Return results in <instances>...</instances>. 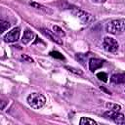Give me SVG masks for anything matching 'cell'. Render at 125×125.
<instances>
[{
	"mask_svg": "<svg viewBox=\"0 0 125 125\" xmlns=\"http://www.w3.org/2000/svg\"><path fill=\"white\" fill-rule=\"evenodd\" d=\"M125 30V21L124 20H112L106 24V31L111 34H119Z\"/></svg>",
	"mask_w": 125,
	"mask_h": 125,
	"instance_id": "6da1fadb",
	"label": "cell"
},
{
	"mask_svg": "<svg viewBox=\"0 0 125 125\" xmlns=\"http://www.w3.org/2000/svg\"><path fill=\"white\" fill-rule=\"evenodd\" d=\"M46 103V98L39 93H32L27 97V104L34 109L41 108Z\"/></svg>",
	"mask_w": 125,
	"mask_h": 125,
	"instance_id": "7a4b0ae2",
	"label": "cell"
},
{
	"mask_svg": "<svg viewBox=\"0 0 125 125\" xmlns=\"http://www.w3.org/2000/svg\"><path fill=\"white\" fill-rule=\"evenodd\" d=\"M118 42L112 37H104L103 40V48L108 53H116L118 50Z\"/></svg>",
	"mask_w": 125,
	"mask_h": 125,
	"instance_id": "3957f363",
	"label": "cell"
},
{
	"mask_svg": "<svg viewBox=\"0 0 125 125\" xmlns=\"http://www.w3.org/2000/svg\"><path fill=\"white\" fill-rule=\"evenodd\" d=\"M104 117H105L109 120H112L113 122H115L117 124H124L125 123V117L119 111L107 110V111L104 112Z\"/></svg>",
	"mask_w": 125,
	"mask_h": 125,
	"instance_id": "277c9868",
	"label": "cell"
},
{
	"mask_svg": "<svg viewBox=\"0 0 125 125\" xmlns=\"http://www.w3.org/2000/svg\"><path fill=\"white\" fill-rule=\"evenodd\" d=\"M72 14L76 17V18H78L83 23H88L91 20H92V16L89 14V13H86L85 11H82V10H80V9H74V10H72Z\"/></svg>",
	"mask_w": 125,
	"mask_h": 125,
	"instance_id": "5b68a950",
	"label": "cell"
},
{
	"mask_svg": "<svg viewBox=\"0 0 125 125\" xmlns=\"http://www.w3.org/2000/svg\"><path fill=\"white\" fill-rule=\"evenodd\" d=\"M20 28L19 27H15L13 28L12 30H10L5 36H4V41L7 42V43H13V42H16L19 37H20Z\"/></svg>",
	"mask_w": 125,
	"mask_h": 125,
	"instance_id": "8992f818",
	"label": "cell"
},
{
	"mask_svg": "<svg viewBox=\"0 0 125 125\" xmlns=\"http://www.w3.org/2000/svg\"><path fill=\"white\" fill-rule=\"evenodd\" d=\"M40 30H41V32L46 36V37H48L51 41H53V42H55V43H58V44H60V45H62V41L58 37V36H56V34L54 35L50 30H48L47 28H40Z\"/></svg>",
	"mask_w": 125,
	"mask_h": 125,
	"instance_id": "52a82bcc",
	"label": "cell"
},
{
	"mask_svg": "<svg viewBox=\"0 0 125 125\" xmlns=\"http://www.w3.org/2000/svg\"><path fill=\"white\" fill-rule=\"evenodd\" d=\"M103 61L100 60V59H97V58H92L89 60V68L91 71H95L97 70L98 68L102 67L103 66Z\"/></svg>",
	"mask_w": 125,
	"mask_h": 125,
	"instance_id": "ba28073f",
	"label": "cell"
},
{
	"mask_svg": "<svg viewBox=\"0 0 125 125\" xmlns=\"http://www.w3.org/2000/svg\"><path fill=\"white\" fill-rule=\"evenodd\" d=\"M33 37H34L33 31H32L31 29H29V28H26V29L23 31V35H22V37H21V42L26 45V44H28V43L33 39Z\"/></svg>",
	"mask_w": 125,
	"mask_h": 125,
	"instance_id": "9c48e42d",
	"label": "cell"
},
{
	"mask_svg": "<svg viewBox=\"0 0 125 125\" xmlns=\"http://www.w3.org/2000/svg\"><path fill=\"white\" fill-rule=\"evenodd\" d=\"M110 81L113 84H123V83H125V73L113 74L110 77Z\"/></svg>",
	"mask_w": 125,
	"mask_h": 125,
	"instance_id": "30bf717a",
	"label": "cell"
},
{
	"mask_svg": "<svg viewBox=\"0 0 125 125\" xmlns=\"http://www.w3.org/2000/svg\"><path fill=\"white\" fill-rule=\"evenodd\" d=\"M79 123H80V125H96V124H98L95 120L88 118V117H82L80 119Z\"/></svg>",
	"mask_w": 125,
	"mask_h": 125,
	"instance_id": "8fae6325",
	"label": "cell"
},
{
	"mask_svg": "<svg viewBox=\"0 0 125 125\" xmlns=\"http://www.w3.org/2000/svg\"><path fill=\"white\" fill-rule=\"evenodd\" d=\"M31 6H33L34 8H37V9H40V10H42V11H44L45 13H52V10H50L48 7H45V6H43V5H41V4H38V3H36V2H30L29 3Z\"/></svg>",
	"mask_w": 125,
	"mask_h": 125,
	"instance_id": "7c38bea8",
	"label": "cell"
},
{
	"mask_svg": "<svg viewBox=\"0 0 125 125\" xmlns=\"http://www.w3.org/2000/svg\"><path fill=\"white\" fill-rule=\"evenodd\" d=\"M105 106L108 110H113V111H120L121 109V106L115 103H106Z\"/></svg>",
	"mask_w": 125,
	"mask_h": 125,
	"instance_id": "4fadbf2b",
	"label": "cell"
},
{
	"mask_svg": "<svg viewBox=\"0 0 125 125\" xmlns=\"http://www.w3.org/2000/svg\"><path fill=\"white\" fill-rule=\"evenodd\" d=\"M53 32H54L57 36H59V37H63V36H65V32H64L60 26H58V25H54V26H53Z\"/></svg>",
	"mask_w": 125,
	"mask_h": 125,
	"instance_id": "5bb4252c",
	"label": "cell"
},
{
	"mask_svg": "<svg viewBox=\"0 0 125 125\" xmlns=\"http://www.w3.org/2000/svg\"><path fill=\"white\" fill-rule=\"evenodd\" d=\"M0 25H1V33H3L5 30H7L9 27H10V22L7 21H4V20H1L0 21Z\"/></svg>",
	"mask_w": 125,
	"mask_h": 125,
	"instance_id": "9a60e30c",
	"label": "cell"
},
{
	"mask_svg": "<svg viewBox=\"0 0 125 125\" xmlns=\"http://www.w3.org/2000/svg\"><path fill=\"white\" fill-rule=\"evenodd\" d=\"M51 57H53V58H55V59H59V60H64V57L60 53V52H58V51H52V52H50V54H49Z\"/></svg>",
	"mask_w": 125,
	"mask_h": 125,
	"instance_id": "2e32d148",
	"label": "cell"
},
{
	"mask_svg": "<svg viewBox=\"0 0 125 125\" xmlns=\"http://www.w3.org/2000/svg\"><path fill=\"white\" fill-rule=\"evenodd\" d=\"M97 77L100 79V80H102L103 82H107V78H108V76H107V74L105 73V72H99V73H97Z\"/></svg>",
	"mask_w": 125,
	"mask_h": 125,
	"instance_id": "e0dca14e",
	"label": "cell"
},
{
	"mask_svg": "<svg viewBox=\"0 0 125 125\" xmlns=\"http://www.w3.org/2000/svg\"><path fill=\"white\" fill-rule=\"evenodd\" d=\"M65 68L70 71V72H73L75 74H78V75H82L83 74V71L80 70V69H77V68H74V67H71V66H65Z\"/></svg>",
	"mask_w": 125,
	"mask_h": 125,
	"instance_id": "ac0fdd59",
	"label": "cell"
},
{
	"mask_svg": "<svg viewBox=\"0 0 125 125\" xmlns=\"http://www.w3.org/2000/svg\"><path fill=\"white\" fill-rule=\"evenodd\" d=\"M21 59H22L23 61L27 62H34V61H33V59H32L31 57H29L28 55H25V54L21 55Z\"/></svg>",
	"mask_w": 125,
	"mask_h": 125,
	"instance_id": "d6986e66",
	"label": "cell"
},
{
	"mask_svg": "<svg viewBox=\"0 0 125 125\" xmlns=\"http://www.w3.org/2000/svg\"><path fill=\"white\" fill-rule=\"evenodd\" d=\"M93 2H97V3H104V2H105L106 0H92Z\"/></svg>",
	"mask_w": 125,
	"mask_h": 125,
	"instance_id": "ffe728a7",
	"label": "cell"
},
{
	"mask_svg": "<svg viewBox=\"0 0 125 125\" xmlns=\"http://www.w3.org/2000/svg\"><path fill=\"white\" fill-rule=\"evenodd\" d=\"M1 104H2V105H1V109H4V106H5V103L2 101V102H1Z\"/></svg>",
	"mask_w": 125,
	"mask_h": 125,
	"instance_id": "44dd1931",
	"label": "cell"
}]
</instances>
